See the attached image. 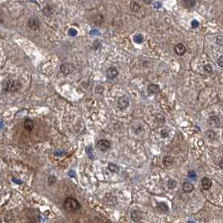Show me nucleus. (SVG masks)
<instances>
[{
  "mask_svg": "<svg viewBox=\"0 0 223 223\" xmlns=\"http://www.w3.org/2000/svg\"><path fill=\"white\" fill-rule=\"evenodd\" d=\"M3 89L6 92H17L21 89V83L16 79H9L3 82Z\"/></svg>",
  "mask_w": 223,
  "mask_h": 223,
  "instance_id": "obj_1",
  "label": "nucleus"
},
{
  "mask_svg": "<svg viewBox=\"0 0 223 223\" xmlns=\"http://www.w3.org/2000/svg\"><path fill=\"white\" fill-rule=\"evenodd\" d=\"M64 207L67 211L74 212L80 209V203L74 197H68L65 199L64 203Z\"/></svg>",
  "mask_w": 223,
  "mask_h": 223,
  "instance_id": "obj_2",
  "label": "nucleus"
},
{
  "mask_svg": "<svg viewBox=\"0 0 223 223\" xmlns=\"http://www.w3.org/2000/svg\"><path fill=\"white\" fill-rule=\"evenodd\" d=\"M74 70V64H70V63H64V64H63L62 65L60 66V71H61V73L64 74V75H67V74L73 73Z\"/></svg>",
  "mask_w": 223,
  "mask_h": 223,
  "instance_id": "obj_3",
  "label": "nucleus"
},
{
  "mask_svg": "<svg viewBox=\"0 0 223 223\" xmlns=\"http://www.w3.org/2000/svg\"><path fill=\"white\" fill-rule=\"evenodd\" d=\"M96 147L100 151H106L111 148V143L107 140H100L97 142Z\"/></svg>",
  "mask_w": 223,
  "mask_h": 223,
  "instance_id": "obj_4",
  "label": "nucleus"
},
{
  "mask_svg": "<svg viewBox=\"0 0 223 223\" xmlns=\"http://www.w3.org/2000/svg\"><path fill=\"white\" fill-rule=\"evenodd\" d=\"M117 104H118V107L120 109V110H124V109H126L128 106H129V105H130V99L127 97V96H121V97H120L119 99H118V102H117Z\"/></svg>",
  "mask_w": 223,
  "mask_h": 223,
  "instance_id": "obj_5",
  "label": "nucleus"
},
{
  "mask_svg": "<svg viewBox=\"0 0 223 223\" xmlns=\"http://www.w3.org/2000/svg\"><path fill=\"white\" fill-rule=\"evenodd\" d=\"M28 27L32 30H38L39 28L40 24L37 18H30L28 19Z\"/></svg>",
  "mask_w": 223,
  "mask_h": 223,
  "instance_id": "obj_6",
  "label": "nucleus"
},
{
  "mask_svg": "<svg viewBox=\"0 0 223 223\" xmlns=\"http://www.w3.org/2000/svg\"><path fill=\"white\" fill-rule=\"evenodd\" d=\"M186 47H185V45L182 44H176L175 47V54H176L177 55H179V56L184 55L185 53H186Z\"/></svg>",
  "mask_w": 223,
  "mask_h": 223,
  "instance_id": "obj_7",
  "label": "nucleus"
},
{
  "mask_svg": "<svg viewBox=\"0 0 223 223\" xmlns=\"http://www.w3.org/2000/svg\"><path fill=\"white\" fill-rule=\"evenodd\" d=\"M118 74H119L118 70H117L115 68L111 67V68H110V69H107V71H106V77H107L108 79H114V78L118 75Z\"/></svg>",
  "mask_w": 223,
  "mask_h": 223,
  "instance_id": "obj_8",
  "label": "nucleus"
},
{
  "mask_svg": "<svg viewBox=\"0 0 223 223\" xmlns=\"http://www.w3.org/2000/svg\"><path fill=\"white\" fill-rule=\"evenodd\" d=\"M211 186H212V181L209 178H207V177L202 178V180H201V186H202V188L204 190H206V191L209 190L211 187Z\"/></svg>",
  "mask_w": 223,
  "mask_h": 223,
  "instance_id": "obj_9",
  "label": "nucleus"
},
{
  "mask_svg": "<svg viewBox=\"0 0 223 223\" xmlns=\"http://www.w3.org/2000/svg\"><path fill=\"white\" fill-rule=\"evenodd\" d=\"M24 124L25 130H28V132H31L34 128V122L30 119H26Z\"/></svg>",
  "mask_w": 223,
  "mask_h": 223,
  "instance_id": "obj_10",
  "label": "nucleus"
},
{
  "mask_svg": "<svg viewBox=\"0 0 223 223\" xmlns=\"http://www.w3.org/2000/svg\"><path fill=\"white\" fill-rule=\"evenodd\" d=\"M147 91L150 95H156L157 93H159L160 91V87L157 85H154V84H151L148 86V89H147Z\"/></svg>",
  "mask_w": 223,
  "mask_h": 223,
  "instance_id": "obj_11",
  "label": "nucleus"
},
{
  "mask_svg": "<svg viewBox=\"0 0 223 223\" xmlns=\"http://www.w3.org/2000/svg\"><path fill=\"white\" fill-rule=\"evenodd\" d=\"M130 217H131V219H132L134 222H139L141 220V215H140V211H137V210H135V211H133L131 212Z\"/></svg>",
  "mask_w": 223,
  "mask_h": 223,
  "instance_id": "obj_12",
  "label": "nucleus"
},
{
  "mask_svg": "<svg viewBox=\"0 0 223 223\" xmlns=\"http://www.w3.org/2000/svg\"><path fill=\"white\" fill-rule=\"evenodd\" d=\"M182 189L186 193H190V192H191L193 191L194 186L191 183H190V182H185L182 185Z\"/></svg>",
  "mask_w": 223,
  "mask_h": 223,
  "instance_id": "obj_13",
  "label": "nucleus"
},
{
  "mask_svg": "<svg viewBox=\"0 0 223 223\" xmlns=\"http://www.w3.org/2000/svg\"><path fill=\"white\" fill-rule=\"evenodd\" d=\"M163 164L165 165V166H170L171 165L174 163V159L172 156H166L163 158Z\"/></svg>",
  "mask_w": 223,
  "mask_h": 223,
  "instance_id": "obj_14",
  "label": "nucleus"
},
{
  "mask_svg": "<svg viewBox=\"0 0 223 223\" xmlns=\"http://www.w3.org/2000/svg\"><path fill=\"white\" fill-rule=\"evenodd\" d=\"M130 10L132 11V12L134 13H137L139 10H140V4L139 3H137L136 2H134V1H132V2H130Z\"/></svg>",
  "mask_w": 223,
  "mask_h": 223,
  "instance_id": "obj_15",
  "label": "nucleus"
},
{
  "mask_svg": "<svg viewBox=\"0 0 223 223\" xmlns=\"http://www.w3.org/2000/svg\"><path fill=\"white\" fill-rule=\"evenodd\" d=\"M209 124L212 126H219L220 124V120L216 116H212L209 119Z\"/></svg>",
  "mask_w": 223,
  "mask_h": 223,
  "instance_id": "obj_16",
  "label": "nucleus"
},
{
  "mask_svg": "<svg viewBox=\"0 0 223 223\" xmlns=\"http://www.w3.org/2000/svg\"><path fill=\"white\" fill-rule=\"evenodd\" d=\"M108 169L113 172V173H118L120 171V168L117 165L114 164V163H109L108 164Z\"/></svg>",
  "mask_w": 223,
  "mask_h": 223,
  "instance_id": "obj_17",
  "label": "nucleus"
},
{
  "mask_svg": "<svg viewBox=\"0 0 223 223\" xmlns=\"http://www.w3.org/2000/svg\"><path fill=\"white\" fill-rule=\"evenodd\" d=\"M157 208L160 210V211H163V212H167L169 208H168V206L164 203V202H159L158 205H157Z\"/></svg>",
  "mask_w": 223,
  "mask_h": 223,
  "instance_id": "obj_18",
  "label": "nucleus"
},
{
  "mask_svg": "<svg viewBox=\"0 0 223 223\" xmlns=\"http://www.w3.org/2000/svg\"><path fill=\"white\" fill-rule=\"evenodd\" d=\"M183 3H184V6L186 8L190 9V8H192L195 5L196 0H183Z\"/></svg>",
  "mask_w": 223,
  "mask_h": 223,
  "instance_id": "obj_19",
  "label": "nucleus"
},
{
  "mask_svg": "<svg viewBox=\"0 0 223 223\" xmlns=\"http://www.w3.org/2000/svg\"><path fill=\"white\" fill-rule=\"evenodd\" d=\"M143 39H144V38H143V36H142V34H136V35L134 37V40H135V42L137 43V44H140V43H142V42H143Z\"/></svg>",
  "mask_w": 223,
  "mask_h": 223,
  "instance_id": "obj_20",
  "label": "nucleus"
},
{
  "mask_svg": "<svg viewBox=\"0 0 223 223\" xmlns=\"http://www.w3.org/2000/svg\"><path fill=\"white\" fill-rule=\"evenodd\" d=\"M176 181H175V180H172V179H171V180H169V181H168V187L170 188V189H175V186H176Z\"/></svg>",
  "mask_w": 223,
  "mask_h": 223,
  "instance_id": "obj_21",
  "label": "nucleus"
},
{
  "mask_svg": "<svg viewBox=\"0 0 223 223\" xmlns=\"http://www.w3.org/2000/svg\"><path fill=\"white\" fill-rule=\"evenodd\" d=\"M156 120H157L159 123H164L165 120V116H164L163 114H158L156 115Z\"/></svg>",
  "mask_w": 223,
  "mask_h": 223,
  "instance_id": "obj_22",
  "label": "nucleus"
},
{
  "mask_svg": "<svg viewBox=\"0 0 223 223\" xmlns=\"http://www.w3.org/2000/svg\"><path fill=\"white\" fill-rule=\"evenodd\" d=\"M204 70L206 72V73H211L212 72V67H211V64H207L204 66Z\"/></svg>",
  "mask_w": 223,
  "mask_h": 223,
  "instance_id": "obj_23",
  "label": "nucleus"
},
{
  "mask_svg": "<svg viewBox=\"0 0 223 223\" xmlns=\"http://www.w3.org/2000/svg\"><path fill=\"white\" fill-rule=\"evenodd\" d=\"M44 13L45 14V15H50L52 13V9L50 8V6H46L44 9Z\"/></svg>",
  "mask_w": 223,
  "mask_h": 223,
  "instance_id": "obj_24",
  "label": "nucleus"
},
{
  "mask_svg": "<svg viewBox=\"0 0 223 223\" xmlns=\"http://www.w3.org/2000/svg\"><path fill=\"white\" fill-rule=\"evenodd\" d=\"M48 181H49V184L51 186V185H53V184L55 183L56 178H55L54 176H53V175H50V176H49V178H48Z\"/></svg>",
  "mask_w": 223,
  "mask_h": 223,
  "instance_id": "obj_25",
  "label": "nucleus"
},
{
  "mask_svg": "<svg viewBox=\"0 0 223 223\" xmlns=\"http://www.w3.org/2000/svg\"><path fill=\"white\" fill-rule=\"evenodd\" d=\"M169 135V132L166 130H162L161 131V136L162 138H165V137L168 136Z\"/></svg>",
  "mask_w": 223,
  "mask_h": 223,
  "instance_id": "obj_26",
  "label": "nucleus"
},
{
  "mask_svg": "<svg viewBox=\"0 0 223 223\" xmlns=\"http://www.w3.org/2000/svg\"><path fill=\"white\" fill-rule=\"evenodd\" d=\"M69 34L70 35V36H75L76 34H77V31L74 29V28H69Z\"/></svg>",
  "mask_w": 223,
  "mask_h": 223,
  "instance_id": "obj_27",
  "label": "nucleus"
},
{
  "mask_svg": "<svg viewBox=\"0 0 223 223\" xmlns=\"http://www.w3.org/2000/svg\"><path fill=\"white\" fill-rule=\"evenodd\" d=\"M217 64H218V65H219L220 67L223 68V55L220 56V57L218 58V60H217Z\"/></svg>",
  "mask_w": 223,
  "mask_h": 223,
  "instance_id": "obj_28",
  "label": "nucleus"
},
{
  "mask_svg": "<svg viewBox=\"0 0 223 223\" xmlns=\"http://www.w3.org/2000/svg\"><path fill=\"white\" fill-rule=\"evenodd\" d=\"M86 152L87 154H88V156H89V157L90 158V159H93V155H92V153H91V148L90 147H88L86 149Z\"/></svg>",
  "mask_w": 223,
  "mask_h": 223,
  "instance_id": "obj_29",
  "label": "nucleus"
},
{
  "mask_svg": "<svg viewBox=\"0 0 223 223\" xmlns=\"http://www.w3.org/2000/svg\"><path fill=\"white\" fill-rule=\"evenodd\" d=\"M191 25H192V28H197L199 26V22L197 20H193L191 22Z\"/></svg>",
  "mask_w": 223,
  "mask_h": 223,
  "instance_id": "obj_30",
  "label": "nucleus"
},
{
  "mask_svg": "<svg viewBox=\"0 0 223 223\" xmlns=\"http://www.w3.org/2000/svg\"><path fill=\"white\" fill-rule=\"evenodd\" d=\"M188 175H189V177H191V178H194V177H196V173H195V171H189L188 172Z\"/></svg>",
  "mask_w": 223,
  "mask_h": 223,
  "instance_id": "obj_31",
  "label": "nucleus"
},
{
  "mask_svg": "<svg viewBox=\"0 0 223 223\" xmlns=\"http://www.w3.org/2000/svg\"><path fill=\"white\" fill-rule=\"evenodd\" d=\"M219 166H220V168L221 169H222L223 170V159L222 160H221L220 162H219Z\"/></svg>",
  "mask_w": 223,
  "mask_h": 223,
  "instance_id": "obj_32",
  "label": "nucleus"
},
{
  "mask_svg": "<svg viewBox=\"0 0 223 223\" xmlns=\"http://www.w3.org/2000/svg\"><path fill=\"white\" fill-rule=\"evenodd\" d=\"M143 2H144L145 3H146V4H150V3L152 2V0H143Z\"/></svg>",
  "mask_w": 223,
  "mask_h": 223,
  "instance_id": "obj_33",
  "label": "nucleus"
},
{
  "mask_svg": "<svg viewBox=\"0 0 223 223\" xmlns=\"http://www.w3.org/2000/svg\"><path fill=\"white\" fill-rule=\"evenodd\" d=\"M188 223H195V222H193V221H189Z\"/></svg>",
  "mask_w": 223,
  "mask_h": 223,
  "instance_id": "obj_34",
  "label": "nucleus"
}]
</instances>
